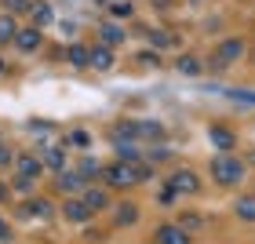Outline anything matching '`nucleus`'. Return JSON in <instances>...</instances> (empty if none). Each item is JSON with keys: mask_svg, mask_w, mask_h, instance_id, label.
Returning a JSON list of instances; mask_svg holds the SVG:
<instances>
[{"mask_svg": "<svg viewBox=\"0 0 255 244\" xmlns=\"http://www.w3.org/2000/svg\"><path fill=\"white\" fill-rule=\"evenodd\" d=\"M102 175H106L110 186H138V182L149 179V168L142 164V160H121V164L106 168Z\"/></svg>", "mask_w": 255, "mask_h": 244, "instance_id": "nucleus-1", "label": "nucleus"}, {"mask_svg": "<svg viewBox=\"0 0 255 244\" xmlns=\"http://www.w3.org/2000/svg\"><path fill=\"white\" fill-rule=\"evenodd\" d=\"M212 179L219 182V186H237L241 179H245V164H241L237 157H215L212 160Z\"/></svg>", "mask_w": 255, "mask_h": 244, "instance_id": "nucleus-2", "label": "nucleus"}, {"mask_svg": "<svg viewBox=\"0 0 255 244\" xmlns=\"http://www.w3.org/2000/svg\"><path fill=\"white\" fill-rule=\"evenodd\" d=\"M241 55H245V40H237V37L223 40V44H219V51H215V69H223L226 62L241 59Z\"/></svg>", "mask_w": 255, "mask_h": 244, "instance_id": "nucleus-3", "label": "nucleus"}, {"mask_svg": "<svg viewBox=\"0 0 255 244\" xmlns=\"http://www.w3.org/2000/svg\"><path fill=\"white\" fill-rule=\"evenodd\" d=\"M168 190L171 193H197V190H201V182H197L193 171H175V175L168 179Z\"/></svg>", "mask_w": 255, "mask_h": 244, "instance_id": "nucleus-4", "label": "nucleus"}, {"mask_svg": "<svg viewBox=\"0 0 255 244\" xmlns=\"http://www.w3.org/2000/svg\"><path fill=\"white\" fill-rule=\"evenodd\" d=\"M208 138H212V146H215V149H223V153H230V149L237 146V135L230 131V127H219V124L212 127V131H208Z\"/></svg>", "mask_w": 255, "mask_h": 244, "instance_id": "nucleus-5", "label": "nucleus"}, {"mask_svg": "<svg viewBox=\"0 0 255 244\" xmlns=\"http://www.w3.org/2000/svg\"><path fill=\"white\" fill-rule=\"evenodd\" d=\"M157 244H190V234L182 226H160L157 230Z\"/></svg>", "mask_w": 255, "mask_h": 244, "instance_id": "nucleus-6", "label": "nucleus"}, {"mask_svg": "<svg viewBox=\"0 0 255 244\" xmlns=\"http://www.w3.org/2000/svg\"><path fill=\"white\" fill-rule=\"evenodd\" d=\"M15 164H18V175H22V179H37V175H40V168H44V160H40V157H33V153H22Z\"/></svg>", "mask_w": 255, "mask_h": 244, "instance_id": "nucleus-7", "label": "nucleus"}, {"mask_svg": "<svg viewBox=\"0 0 255 244\" xmlns=\"http://www.w3.org/2000/svg\"><path fill=\"white\" fill-rule=\"evenodd\" d=\"M62 215L69 219V223H88V219H91V208H88L84 201H66V204H62Z\"/></svg>", "mask_w": 255, "mask_h": 244, "instance_id": "nucleus-8", "label": "nucleus"}, {"mask_svg": "<svg viewBox=\"0 0 255 244\" xmlns=\"http://www.w3.org/2000/svg\"><path fill=\"white\" fill-rule=\"evenodd\" d=\"M22 215H29V219H48V215H51V201H44V197H33V201L22 204Z\"/></svg>", "mask_w": 255, "mask_h": 244, "instance_id": "nucleus-9", "label": "nucleus"}, {"mask_svg": "<svg viewBox=\"0 0 255 244\" xmlns=\"http://www.w3.org/2000/svg\"><path fill=\"white\" fill-rule=\"evenodd\" d=\"M55 186H59L62 193H80V190H84V179H80L77 171H59V179H55Z\"/></svg>", "mask_w": 255, "mask_h": 244, "instance_id": "nucleus-10", "label": "nucleus"}, {"mask_svg": "<svg viewBox=\"0 0 255 244\" xmlns=\"http://www.w3.org/2000/svg\"><path fill=\"white\" fill-rule=\"evenodd\" d=\"M88 66L91 69H113V51L106 48V44H99V48L88 55Z\"/></svg>", "mask_w": 255, "mask_h": 244, "instance_id": "nucleus-11", "label": "nucleus"}, {"mask_svg": "<svg viewBox=\"0 0 255 244\" xmlns=\"http://www.w3.org/2000/svg\"><path fill=\"white\" fill-rule=\"evenodd\" d=\"M99 37H102V44H106V48H117V44L124 40V29L113 26V22H102V26H99Z\"/></svg>", "mask_w": 255, "mask_h": 244, "instance_id": "nucleus-12", "label": "nucleus"}, {"mask_svg": "<svg viewBox=\"0 0 255 244\" xmlns=\"http://www.w3.org/2000/svg\"><path fill=\"white\" fill-rule=\"evenodd\" d=\"M15 44H18V51H37L40 48V29H18Z\"/></svg>", "mask_w": 255, "mask_h": 244, "instance_id": "nucleus-13", "label": "nucleus"}, {"mask_svg": "<svg viewBox=\"0 0 255 244\" xmlns=\"http://www.w3.org/2000/svg\"><path fill=\"white\" fill-rule=\"evenodd\" d=\"M18 37V22L15 15H0V44H11Z\"/></svg>", "mask_w": 255, "mask_h": 244, "instance_id": "nucleus-14", "label": "nucleus"}, {"mask_svg": "<svg viewBox=\"0 0 255 244\" xmlns=\"http://www.w3.org/2000/svg\"><path fill=\"white\" fill-rule=\"evenodd\" d=\"M135 138H164V127L160 124H153V121H142V124H135Z\"/></svg>", "mask_w": 255, "mask_h": 244, "instance_id": "nucleus-15", "label": "nucleus"}, {"mask_svg": "<svg viewBox=\"0 0 255 244\" xmlns=\"http://www.w3.org/2000/svg\"><path fill=\"white\" fill-rule=\"evenodd\" d=\"M44 164H48L51 171H66V153H62L59 146H51L48 153H44Z\"/></svg>", "mask_w": 255, "mask_h": 244, "instance_id": "nucleus-16", "label": "nucleus"}, {"mask_svg": "<svg viewBox=\"0 0 255 244\" xmlns=\"http://www.w3.org/2000/svg\"><path fill=\"white\" fill-rule=\"evenodd\" d=\"M113 219H117V226H131L138 219V208L135 204H117V215H113Z\"/></svg>", "mask_w": 255, "mask_h": 244, "instance_id": "nucleus-17", "label": "nucleus"}, {"mask_svg": "<svg viewBox=\"0 0 255 244\" xmlns=\"http://www.w3.org/2000/svg\"><path fill=\"white\" fill-rule=\"evenodd\" d=\"M175 69H179L182 77H197V73H201V62H197L193 55H182V59L175 62Z\"/></svg>", "mask_w": 255, "mask_h": 244, "instance_id": "nucleus-18", "label": "nucleus"}, {"mask_svg": "<svg viewBox=\"0 0 255 244\" xmlns=\"http://www.w3.org/2000/svg\"><path fill=\"white\" fill-rule=\"evenodd\" d=\"M77 175H80V179H95V175H102L99 160H95V157H84V160H80V168H77Z\"/></svg>", "mask_w": 255, "mask_h": 244, "instance_id": "nucleus-19", "label": "nucleus"}, {"mask_svg": "<svg viewBox=\"0 0 255 244\" xmlns=\"http://www.w3.org/2000/svg\"><path fill=\"white\" fill-rule=\"evenodd\" d=\"M51 7L44 4V0H37V4H33V22H37V26H51Z\"/></svg>", "mask_w": 255, "mask_h": 244, "instance_id": "nucleus-20", "label": "nucleus"}, {"mask_svg": "<svg viewBox=\"0 0 255 244\" xmlns=\"http://www.w3.org/2000/svg\"><path fill=\"white\" fill-rule=\"evenodd\" d=\"M88 48H84V44H73V48H69V62H73L77 69H88Z\"/></svg>", "mask_w": 255, "mask_h": 244, "instance_id": "nucleus-21", "label": "nucleus"}, {"mask_svg": "<svg viewBox=\"0 0 255 244\" xmlns=\"http://www.w3.org/2000/svg\"><path fill=\"white\" fill-rule=\"evenodd\" d=\"M237 215L245 219V223H255V197H241L237 201Z\"/></svg>", "mask_w": 255, "mask_h": 244, "instance_id": "nucleus-22", "label": "nucleus"}, {"mask_svg": "<svg viewBox=\"0 0 255 244\" xmlns=\"http://www.w3.org/2000/svg\"><path fill=\"white\" fill-rule=\"evenodd\" d=\"M84 204L91 208V212H99V208H106L110 201H106V193H102V190H88L84 193Z\"/></svg>", "mask_w": 255, "mask_h": 244, "instance_id": "nucleus-23", "label": "nucleus"}, {"mask_svg": "<svg viewBox=\"0 0 255 244\" xmlns=\"http://www.w3.org/2000/svg\"><path fill=\"white\" fill-rule=\"evenodd\" d=\"M4 7L15 15V11H26V7H33V4H29V0H4Z\"/></svg>", "mask_w": 255, "mask_h": 244, "instance_id": "nucleus-24", "label": "nucleus"}, {"mask_svg": "<svg viewBox=\"0 0 255 244\" xmlns=\"http://www.w3.org/2000/svg\"><path fill=\"white\" fill-rule=\"evenodd\" d=\"M110 15H113V18H128V15H131V4H113Z\"/></svg>", "mask_w": 255, "mask_h": 244, "instance_id": "nucleus-25", "label": "nucleus"}, {"mask_svg": "<svg viewBox=\"0 0 255 244\" xmlns=\"http://www.w3.org/2000/svg\"><path fill=\"white\" fill-rule=\"evenodd\" d=\"M149 40H153L157 48H168V44H175V40L168 37V33H149Z\"/></svg>", "mask_w": 255, "mask_h": 244, "instance_id": "nucleus-26", "label": "nucleus"}, {"mask_svg": "<svg viewBox=\"0 0 255 244\" xmlns=\"http://www.w3.org/2000/svg\"><path fill=\"white\" fill-rule=\"evenodd\" d=\"M15 190H18V193H29V190H33V179H22V175H18V179H15Z\"/></svg>", "mask_w": 255, "mask_h": 244, "instance_id": "nucleus-27", "label": "nucleus"}, {"mask_svg": "<svg viewBox=\"0 0 255 244\" xmlns=\"http://www.w3.org/2000/svg\"><path fill=\"white\" fill-rule=\"evenodd\" d=\"M146 160H168V149H164V146H160V149L153 146V149H149V157H146Z\"/></svg>", "mask_w": 255, "mask_h": 244, "instance_id": "nucleus-28", "label": "nucleus"}, {"mask_svg": "<svg viewBox=\"0 0 255 244\" xmlns=\"http://www.w3.org/2000/svg\"><path fill=\"white\" fill-rule=\"evenodd\" d=\"M197 226H201V219H197V215H186V219H182V230H197Z\"/></svg>", "mask_w": 255, "mask_h": 244, "instance_id": "nucleus-29", "label": "nucleus"}, {"mask_svg": "<svg viewBox=\"0 0 255 244\" xmlns=\"http://www.w3.org/2000/svg\"><path fill=\"white\" fill-rule=\"evenodd\" d=\"M7 164H11V149L0 146V168H7Z\"/></svg>", "mask_w": 255, "mask_h": 244, "instance_id": "nucleus-30", "label": "nucleus"}, {"mask_svg": "<svg viewBox=\"0 0 255 244\" xmlns=\"http://www.w3.org/2000/svg\"><path fill=\"white\" fill-rule=\"evenodd\" d=\"M4 234H7V226H4V219H0V241H4Z\"/></svg>", "mask_w": 255, "mask_h": 244, "instance_id": "nucleus-31", "label": "nucleus"}, {"mask_svg": "<svg viewBox=\"0 0 255 244\" xmlns=\"http://www.w3.org/2000/svg\"><path fill=\"white\" fill-rule=\"evenodd\" d=\"M4 197H7V190H4V182H0V201H4Z\"/></svg>", "mask_w": 255, "mask_h": 244, "instance_id": "nucleus-32", "label": "nucleus"}]
</instances>
